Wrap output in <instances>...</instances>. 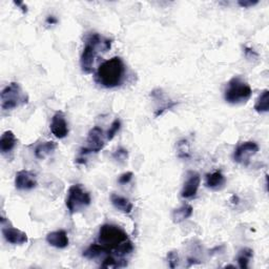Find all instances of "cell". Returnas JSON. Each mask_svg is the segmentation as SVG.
<instances>
[{"label": "cell", "instance_id": "obj_1", "mask_svg": "<svg viewBox=\"0 0 269 269\" xmlns=\"http://www.w3.org/2000/svg\"><path fill=\"white\" fill-rule=\"evenodd\" d=\"M98 243L104 246L109 254L115 253L119 257H124L133 253L134 245L125 230L115 224H103L98 234Z\"/></svg>", "mask_w": 269, "mask_h": 269}, {"label": "cell", "instance_id": "obj_2", "mask_svg": "<svg viewBox=\"0 0 269 269\" xmlns=\"http://www.w3.org/2000/svg\"><path fill=\"white\" fill-rule=\"evenodd\" d=\"M112 39L101 36L98 33H90L86 36L85 48H83L80 57V66L83 73H92L95 61L99 54L109 51L112 48Z\"/></svg>", "mask_w": 269, "mask_h": 269}, {"label": "cell", "instance_id": "obj_3", "mask_svg": "<svg viewBox=\"0 0 269 269\" xmlns=\"http://www.w3.org/2000/svg\"><path fill=\"white\" fill-rule=\"evenodd\" d=\"M126 68L120 57H113L98 67L95 74V81L104 89L120 87L125 79Z\"/></svg>", "mask_w": 269, "mask_h": 269}, {"label": "cell", "instance_id": "obj_4", "mask_svg": "<svg viewBox=\"0 0 269 269\" xmlns=\"http://www.w3.org/2000/svg\"><path fill=\"white\" fill-rule=\"evenodd\" d=\"M253 90L248 83L240 76L231 78L224 90V99L229 104H243L250 99Z\"/></svg>", "mask_w": 269, "mask_h": 269}, {"label": "cell", "instance_id": "obj_5", "mask_svg": "<svg viewBox=\"0 0 269 269\" xmlns=\"http://www.w3.org/2000/svg\"><path fill=\"white\" fill-rule=\"evenodd\" d=\"M2 110H13L29 102V96L26 95L19 83L12 82L6 86L0 94Z\"/></svg>", "mask_w": 269, "mask_h": 269}, {"label": "cell", "instance_id": "obj_6", "mask_svg": "<svg viewBox=\"0 0 269 269\" xmlns=\"http://www.w3.org/2000/svg\"><path fill=\"white\" fill-rule=\"evenodd\" d=\"M90 193L81 184H74L69 188L66 205L71 215L79 212L90 205Z\"/></svg>", "mask_w": 269, "mask_h": 269}, {"label": "cell", "instance_id": "obj_7", "mask_svg": "<svg viewBox=\"0 0 269 269\" xmlns=\"http://www.w3.org/2000/svg\"><path fill=\"white\" fill-rule=\"evenodd\" d=\"M88 145L86 147H82L79 153V158L76 160L78 163L80 160H85V158L91 154V153H99L103 150L105 146V140H104V133L99 126L92 127L87 139Z\"/></svg>", "mask_w": 269, "mask_h": 269}, {"label": "cell", "instance_id": "obj_8", "mask_svg": "<svg viewBox=\"0 0 269 269\" xmlns=\"http://www.w3.org/2000/svg\"><path fill=\"white\" fill-rule=\"evenodd\" d=\"M1 233L6 242L13 245H23L29 241L25 233L8 225V221L4 217H1Z\"/></svg>", "mask_w": 269, "mask_h": 269}, {"label": "cell", "instance_id": "obj_9", "mask_svg": "<svg viewBox=\"0 0 269 269\" xmlns=\"http://www.w3.org/2000/svg\"><path fill=\"white\" fill-rule=\"evenodd\" d=\"M260 150V147L255 141H246L238 145L234 153V160L243 165H248L249 159L252 156H255Z\"/></svg>", "mask_w": 269, "mask_h": 269}, {"label": "cell", "instance_id": "obj_10", "mask_svg": "<svg viewBox=\"0 0 269 269\" xmlns=\"http://www.w3.org/2000/svg\"><path fill=\"white\" fill-rule=\"evenodd\" d=\"M201 184V177L197 172L189 171L187 173V179L185 181L181 190V197L184 199H190L196 196Z\"/></svg>", "mask_w": 269, "mask_h": 269}, {"label": "cell", "instance_id": "obj_11", "mask_svg": "<svg viewBox=\"0 0 269 269\" xmlns=\"http://www.w3.org/2000/svg\"><path fill=\"white\" fill-rule=\"evenodd\" d=\"M50 128L52 134L58 139H63L69 135V124L67 122L66 115L61 110L56 112L53 116Z\"/></svg>", "mask_w": 269, "mask_h": 269}, {"label": "cell", "instance_id": "obj_12", "mask_svg": "<svg viewBox=\"0 0 269 269\" xmlns=\"http://www.w3.org/2000/svg\"><path fill=\"white\" fill-rule=\"evenodd\" d=\"M15 186L18 190H32L36 188V176L29 171H19L15 176Z\"/></svg>", "mask_w": 269, "mask_h": 269}, {"label": "cell", "instance_id": "obj_13", "mask_svg": "<svg viewBox=\"0 0 269 269\" xmlns=\"http://www.w3.org/2000/svg\"><path fill=\"white\" fill-rule=\"evenodd\" d=\"M46 242H48L51 246L58 248V249H64L67 248L70 244L69 237L66 230L59 229L56 231H52L46 235Z\"/></svg>", "mask_w": 269, "mask_h": 269}, {"label": "cell", "instance_id": "obj_14", "mask_svg": "<svg viewBox=\"0 0 269 269\" xmlns=\"http://www.w3.org/2000/svg\"><path fill=\"white\" fill-rule=\"evenodd\" d=\"M206 181L205 185L206 187L212 189V190H220L225 186L226 184V178L225 176L222 174L220 171H216L213 173L206 174Z\"/></svg>", "mask_w": 269, "mask_h": 269}, {"label": "cell", "instance_id": "obj_15", "mask_svg": "<svg viewBox=\"0 0 269 269\" xmlns=\"http://www.w3.org/2000/svg\"><path fill=\"white\" fill-rule=\"evenodd\" d=\"M17 144V139L12 131H6L0 138V152L3 156L12 153Z\"/></svg>", "mask_w": 269, "mask_h": 269}, {"label": "cell", "instance_id": "obj_16", "mask_svg": "<svg viewBox=\"0 0 269 269\" xmlns=\"http://www.w3.org/2000/svg\"><path fill=\"white\" fill-rule=\"evenodd\" d=\"M151 96L153 98L160 99L162 101L161 102V105L156 109V112H155V116L156 117H159V116L163 115V113L165 112V110H169V109L173 108L175 105H177V102H173L172 100L166 99L165 98V95L163 94V91L161 90H153Z\"/></svg>", "mask_w": 269, "mask_h": 269}, {"label": "cell", "instance_id": "obj_17", "mask_svg": "<svg viewBox=\"0 0 269 269\" xmlns=\"http://www.w3.org/2000/svg\"><path fill=\"white\" fill-rule=\"evenodd\" d=\"M110 201H112L113 206L118 209L119 211H121L123 213H131L134 209V204L129 201L128 199L119 196L117 193H112L110 196Z\"/></svg>", "mask_w": 269, "mask_h": 269}, {"label": "cell", "instance_id": "obj_18", "mask_svg": "<svg viewBox=\"0 0 269 269\" xmlns=\"http://www.w3.org/2000/svg\"><path fill=\"white\" fill-rule=\"evenodd\" d=\"M56 148H57L56 142L46 141V142H42V143H39L38 145H37L35 147L34 154H35V157L37 158V159L43 160V159H45L46 157L53 154Z\"/></svg>", "mask_w": 269, "mask_h": 269}, {"label": "cell", "instance_id": "obj_19", "mask_svg": "<svg viewBox=\"0 0 269 269\" xmlns=\"http://www.w3.org/2000/svg\"><path fill=\"white\" fill-rule=\"evenodd\" d=\"M192 213H193V208L190 204L184 203L182 204V206L180 208H177L173 211L172 218H173L174 223L179 224L181 223V222L190 218L192 216Z\"/></svg>", "mask_w": 269, "mask_h": 269}, {"label": "cell", "instance_id": "obj_20", "mask_svg": "<svg viewBox=\"0 0 269 269\" xmlns=\"http://www.w3.org/2000/svg\"><path fill=\"white\" fill-rule=\"evenodd\" d=\"M102 255H110V254L104 246H102L99 243H95V244L90 245L85 250V252H83V257L89 259V260L98 259Z\"/></svg>", "mask_w": 269, "mask_h": 269}, {"label": "cell", "instance_id": "obj_21", "mask_svg": "<svg viewBox=\"0 0 269 269\" xmlns=\"http://www.w3.org/2000/svg\"><path fill=\"white\" fill-rule=\"evenodd\" d=\"M255 110L259 114L268 113L269 110V90H264L256 101Z\"/></svg>", "mask_w": 269, "mask_h": 269}, {"label": "cell", "instance_id": "obj_22", "mask_svg": "<svg viewBox=\"0 0 269 269\" xmlns=\"http://www.w3.org/2000/svg\"><path fill=\"white\" fill-rule=\"evenodd\" d=\"M254 258V250L252 248L244 247L239 252L237 261L239 264V267L242 269H247L248 268V263L250 260Z\"/></svg>", "mask_w": 269, "mask_h": 269}, {"label": "cell", "instance_id": "obj_23", "mask_svg": "<svg viewBox=\"0 0 269 269\" xmlns=\"http://www.w3.org/2000/svg\"><path fill=\"white\" fill-rule=\"evenodd\" d=\"M127 263L125 260H117L112 255H107V257L103 260V262L101 264L102 268H120L126 266Z\"/></svg>", "mask_w": 269, "mask_h": 269}, {"label": "cell", "instance_id": "obj_24", "mask_svg": "<svg viewBox=\"0 0 269 269\" xmlns=\"http://www.w3.org/2000/svg\"><path fill=\"white\" fill-rule=\"evenodd\" d=\"M120 128H121V121H120L119 119H115L112 125H110L109 129L106 133V140L110 141L113 140L114 137L117 135V133L120 131Z\"/></svg>", "mask_w": 269, "mask_h": 269}, {"label": "cell", "instance_id": "obj_25", "mask_svg": "<svg viewBox=\"0 0 269 269\" xmlns=\"http://www.w3.org/2000/svg\"><path fill=\"white\" fill-rule=\"evenodd\" d=\"M113 158H114V160H116L119 163H124V162H126L127 158H128L127 150H125V148H123V147L118 148V150L116 152H114Z\"/></svg>", "mask_w": 269, "mask_h": 269}, {"label": "cell", "instance_id": "obj_26", "mask_svg": "<svg viewBox=\"0 0 269 269\" xmlns=\"http://www.w3.org/2000/svg\"><path fill=\"white\" fill-rule=\"evenodd\" d=\"M178 152L180 158H188L189 157V148L188 142L186 140H182L178 143Z\"/></svg>", "mask_w": 269, "mask_h": 269}, {"label": "cell", "instance_id": "obj_27", "mask_svg": "<svg viewBox=\"0 0 269 269\" xmlns=\"http://www.w3.org/2000/svg\"><path fill=\"white\" fill-rule=\"evenodd\" d=\"M168 261H169V266L171 268H176L178 266L179 263V256L177 252H171L168 255Z\"/></svg>", "mask_w": 269, "mask_h": 269}, {"label": "cell", "instance_id": "obj_28", "mask_svg": "<svg viewBox=\"0 0 269 269\" xmlns=\"http://www.w3.org/2000/svg\"><path fill=\"white\" fill-rule=\"evenodd\" d=\"M133 177H134V174L132 172H126V173H124V174H122L121 176H120L119 179H118V182L120 184L124 185V184H127V183L131 182Z\"/></svg>", "mask_w": 269, "mask_h": 269}, {"label": "cell", "instance_id": "obj_29", "mask_svg": "<svg viewBox=\"0 0 269 269\" xmlns=\"http://www.w3.org/2000/svg\"><path fill=\"white\" fill-rule=\"evenodd\" d=\"M244 55H245V57L249 60L259 58V54L256 51H254L253 49L248 48V46H244Z\"/></svg>", "mask_w": 269, "mask_h": 269}, {"label": "cell", "instance_id": "obj_30", "mask_svg": "<svg viewBox=\"0 0 269 269\" xmlns=\"http://www.w3.org/2000/svg\"><path fill=\"white\" fill-rule=\"evenodd\" d=\"M259 3V0H239L238 1V4L241 6V7H252V6H255Z\"/></svg>", "mask_w": 269, "mask_h": 269}, {"label": "cell", "instance_id": "obj_31", "mask_svg": "<svg viewBox=\"0 0 269 269\" xmlns=\"http://www.w3.org/2000/svg\"><path fill=\"white\" fill-rule=\"evenodd\" d=\"M46 23H48V24H51V25H53V24H56V23H58V19H57V18L56 17H55V16H48V18H46Z\"/></svg>", "mask_w": 269, "mask_h": 269}, {"label": "cell", "instance_id": "obj_32", "mask_svg": "<svg viewBox=\"0 0 269 269\" xmlns=\"http://www.w3.org/2000/svg\"><path fill=\"white\" fill-rule=\"evenodd\" d=\"M14 3L17 5V6H20L21 7V10H22V12L23 13H26L27 12V8H26V5L23 3V2H21V1H14Z\"/></svg>", "mask_w": 269, "mask_h": 269}, {"label": "cell", "instance_id": "obj_33", "mask_svg": "<svg viewBox=\"0 0 269 269\" xmlns=\"http://www.w3.org/2000/svg\"><path fill=\"white\" fill-rule=\"evenodd\" d=\"M188 262H189L188 267H189V266H191L192 264H199V263H200V262L198 261V260H196V259H192V258H189V259H188Z\"/></svg>", "mask_w": 269, "mask_h": 269}]
</instances>
